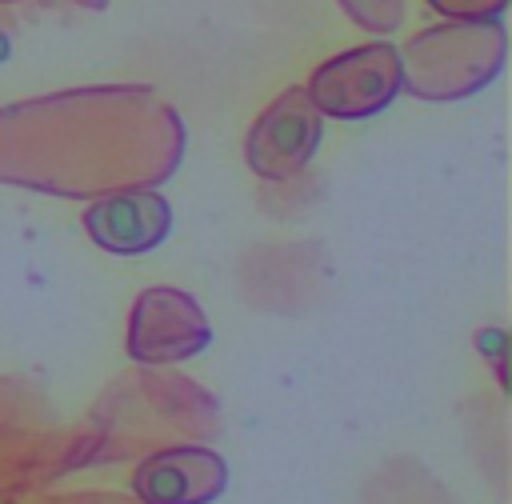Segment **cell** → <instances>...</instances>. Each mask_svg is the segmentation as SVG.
Segmentation results:
<instances>
[{"label":"cell","mask_w":512,"mask_h":504,"mask_svg":"<svg viewBox=\"0 0 512 504\" xmlns=\"http://www.w3.org/2000/svg\"><path fill=\"white\" fill-rule=\"evenodd\" d=\"M508 56L500 16L488 20H444L416 32L400 48V80L420 100H460L480 92Z\"/></svg>","instance_id":"1"},{"label":"cell","mask_w":512,"mask_h":504,"mask_svg":"<svg viewBox=\"0 0 512 504\" xmlns=\"http://www.w3.org/2000/svg\"><path fill=\"white\" fill-rule=\"evenodd\" d=\"M304 88H308L312 104L320 108V116L368 120V116L384 112L404 92L400 48L388 44V40L348 48V52L316 64Z\"/></svg>","instance_id":"2"},{"label":"cell","mask_w":512,"mask_h":504,"mask_svg":"<svg viewBox=\"0 0 512 504\" xmlns=\"http://www.w3.org/2000/svg\"><path fill=\"white\" fill-rule=\"evenodd\" d=\"M324 136V116L312 104L308 88H284L248 128L244 160L260 180H288L308 168Z\"/></svg>","instance_id":"3"},{"label":"cell","mask_w":512,"mask_h":504,"mask_svg":"<svg viewBox=\"0 0 512 504\" xmlns=\"http://www.w3.org/2000/svg\"><path fill=\"white\" fill-rule=\"evenodd\" d=\"M212 324L204 308L180 288H144L128 312L124 348L136 364H176L204 352Z\"/></svg>","instance_id":"4"},{"label":"cell","mask_w":512,"mask_h":504,"mask_svg":"<svg viewBox=\"0 0 512 504\" xmlns=\"http://www.w3.org/2000/svg\"><path fill=\"white\" fill-rule=\"evenodd\" d=\"M228 488V464L200 444L148 452L132 472V492L144 504H212Z\"/></svg>","instance_id":"5"},{"label":"cell","mask_w":512,"mask_h":504,"mask_svg":"<svg viewBox=\"0 0 512 504\" xmlns=\"http://www.w3.org/2000/svg\"><path fill=\"white\" fill-rule=\"evenodd\" d=\"M84 232L96 248L112 256H144L168 240L172 208L160 192H148V188L112 192L84 208Z\"/></svg>","instance_id":"6"},{"label":"cell","mask_w":512,"mask_h":504,"mask_svg":"<svg viewBox=\"0 0 512 504\" xmlns=\"http://www.w3.org/2000/svg\"><path fill=\"white\" fill-rule=\"evenodd\" d=\"M340 8L348 12L352 24H360L364 32H376V36L396 32L404 20V0H340Z\"/></svg>","instance_id":"7"},{"label":"cell","mask_w":512,"mask_h":504,"mask_svg":"<svg viewBox=\"0 0 512 504\" xmlns=\"http://www.w3.org/2000/svg\"><path fill=\"white\" fill-rule=\"evenodd\" d=\"M428 4L448 20H488L508 8V0H428Z\"/></svg>","instance_id":"8"},{"label":"cell","mask_w":512,"mask_h":504,"mask_svg":"<svg viewBox=\"0 0 512 504\" xmlns=\"http://www.w3.org/2000/svg\"><path fill=\"white\" fill-rule=\"evenodd\" d=\"M476 344L488 348V356H492V364H496V372H500V380H504V332H500V328H484V332L476 336Z\"/></svg>","instance_id":"9"}]
</instances>
